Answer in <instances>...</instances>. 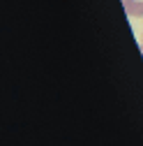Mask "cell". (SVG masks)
Returning a JSON list of instances; mask_svg holds the SVG:
<instances>
[{
    "mask_svg": "<svg viewBox=\"0 0 143 146\" xmlns=\"http://www.w3.org/2000/svg\"><path fill=\"white\" fill-rule=\"evenodd\" d=\"M129 19H143V0H122Z\"/></svg>",
    "mask_w": 143,
    "mask_h": 146,
    "instance_id": "cell-1",
    "label": "cell"
}]
</instances>
